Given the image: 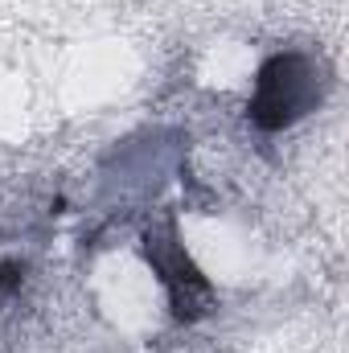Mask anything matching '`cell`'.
<instances>
[{
    "mask_svg": "<svg viewBox=\"0 0 349 353\" xmlns=\"http://www.w3.org/2000/svg\"><path fill=\"white\" fill-rule=\"evenodd\" d=\"M321 90H325L321 66L308 54H296V50L275 54L259 66L255 94L247 103V119L259 132H283L321 103Z\"/></svg>",
    "mask_w": 349,
    "mask_h": 353,
    "instance_id": "cell-1",
    "label": "cell"
}]
</instances>
